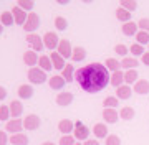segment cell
<instances>
[{
	"label": "cell",
	"instance_id": "cell-1",
	"mask_svg": "<svg viewBox=\"0 0 149 145\" xmlns=\"http://www.w3.org/2000/svg\"><path fill=\"white\" fill-rule=\"evenodd\" d=\"M111 73L106 69V66L101 63H91L74 73V81L78 82V86L85 92H100L101 89L109 84Z\"/></svg>",
	"mask_w": 149,
	"mask_h": 145
},
{
	"label": "cell",
	"instance_id": "cell-2",
	"mask_svg": "<svg viewBox=\"0 0 149 145\" xmlns=\"http://www.w3.org/2000/svg\"><path fill=\"white\" fill-rule=\"evenodd\" d=\"M27 76H28V81H30L32 84H43V82L47 81V73H45L42 68H38V66L30 68Z\"/></svg>",
	"mask_w": 149,
	"mask_h": 145
},
{
	"label": "cell",
	"instance_id": "cell-3",
	"mask_svg": "<svg viewBox=\"0 0 149 145\" xmlns=\"http://www.w3.org/2000/svg\"><path fill=\"white\" fill-rule=\"evenodd\" d=\"M38 27H40V16H38V13L28 12L27 22L23 23V30L27 33H33L35 30H38Z\"/></svg>",
	"mask_w": 149,
	"mask_h": 145
},
{
	"label": "cell",
	"instance_id": "cell-4",
	"mask_svg": "<svg viewBox=\"0 0 149 145\" xmlns=\"http://www.w3.org/2000/svg\"><path fill=\"white\" fill-rule=\"evenodd\" d=\"M88 135H90V129H88L81 120H76V122H74L73 137L80 142V140H88Z\"/></svg>",
	"mask_w": 149,
	"mask_h": 145
},
{
	"label": "cell",
	"instance_id": "cell-5",
	"mask_svg": "<svg viewBox=\"0 0 149 145\" xmlns=\"http://www.w3.org/2000/svg\"><path fill=\"white\" fill-rule=\"evenodd\" d=\"M58 43H60V38L56 33H52V32H47L45 36H43V45L45 48H48L50 51H55L58 48Z\"/></svg>",
	"mask_w": 149,
	"mask_h": 145
},
{
	"label": "cell",
	"instance_id": "cell-6",
	"mask_svg": "<svg viewBox=\"0 0 149 145\" xmlns=\"http://www.w3.org/2000/svg\"><path fill=\"white\" fill-rule=\"evenodd\" d=\"M40 124H42V120H40V117H38L37 114H28V115H25V119H23V129L37 130L38 127H40Z\"/></svg>",
	"mask_w": 149,
	"mask_h": 145
},
{
	"label": "cell",
	"instance_id": "cell-7",
	"mask_svg": "<svg viewBox=\"0 0 149 145\" xmlns=\"http://www.w3.org/2000/svg\"><path fill=\"white\" fill-rule=\"evenodd\" d=\"M23 130V120L22 119H10L8 122H5V132L8 134H18Z\"/></svg>",
	"mask_w": 149,
	"mask_h": 145
},
{
	"label": "cell",
	"instance_id": "cell-8",
	"mask_svg": "<svg viewBox=\"0 0 149 145\" xmlns=\"http://www.w3.org/2000/svg\"><path fill=\"white\" fill-rule=\"evenodd\" d=\"M27 43L32 46L33 51H42L45 48V45H43V38H40L37 33H28L27 35Z\"/></svg>",
	"mask_w": 149,
	"mask_h": 145
},
{
	"label": "cell",
	"instance_id": "cell-9",
	"mask_svg": "<svg viewBox=\"0 0 149 145\" xmlns=\"http://www.w3.org/2000/svg\"><path fill=\"white\" fill-rule=\"evenodd\" d=\"M56 51H58L61 56H63L65 59H71V53H73V46H71V43H70L68 40H60L58 43V48H56Z\"/></svg>",
	"mask_w": 149,
	"mask_h": 145
},
{
	"label": "cell",
	"instance_id": "cell-10",
	"mask_svg": "<svg viewBox=\"0 0 149 145\" xmlns=\"http://www.w3.org/2000/svg\"><path fill=\"white\" fill-rule=\"evenodd\" d=\"M12 15H13V20H15L17 25H22L23 27V23L27 22V16H28V12H25L23 8H20V7L17 5L12 8Z\"/></svg>",
	"mask_w": 149,
	"mask_h": 145
},
{
	"label": "cell",
	"instance_id": "cell-11",
	"mask_svg": "<svg viewBox=\"0 0 149 145\" xmlns=\"http://www.w3.org/2000/svg\"><path fill=\"white\" fill-rule=\"evenodd\" d=\"M50 59H52V65H53L55 69L58 71H63V68L66 66V63H65V58L61 56V54L55 49V51H52V54H50Z\"/></svg>",
	"mask_w": 149,
	"mask_h": 145
},
{
	"label": "cell",
	"instance_id": "cell-12",
	"mask_svg": "<svg viewBox=\"0 0 149 145\" xmlns=\"http://www.w3.org/2000/svg\"><path fill=\"white\" fill-rule=\"evenodd\" d=\"M8 109H10L12 119H20V115L23 114V104H22V101H12L8 104Z\"/></svg>",
	"mask_w": 149,
	"mask_h": 145
},
{
	"label": "cell",
	"instance_id": "cell-13",
	"mask_svg": "<svg viewBox=\"0 0 149 145\" xmlns=\"http://www.w3.org/2000/svg\"><path fill=\"white\" fill-rule=\"evenodd\" d=\"M38 54L37 51H33V49H27L25 53H23V63L27 66H30V68H33V66L38 65Z\"/></svg>",
	"mask_w": 149,
	"mask_h": 145
},
{
	"label": "cell",
	"instance_id": "cell-14",
	"mask_svg": "<svg viewBox=\"0 0 149 145\" xmlns=\"http://www.w3.org/2000/svg\"><path fill=\"white\" fill-rule=\"evenodd\" d=\"M65 82L66 81H65V78L61 74H55L48 79V86L52 87V89H55V91H61L65 86Z\"/></svg>",
	"mask_w": 149,
	"mask_h": 145
},
{
	"label": "cell",
	"instance_id": "cell-15",
	"mask_svg": "<svg viewBox=\"0 0 149 145\" xmlns=\"http://www.w3.org/2000/svg\"><path fill=\"white\" fill-rule=\"evenodd\" d=\"M58 130L61 132L63 135H70V134H73V130H74V122H71L70 119H61L58 122Z\"/></svg>",
	"mask_w": 149,
	"mask_h": 145
},
{
	"label": "cell",
	"instance_id": "cell-16",
	"mask_svg": "<svg viewBox=\"0 0 149 145\" xmlns=\"http://www.w3.org/2000/svg\"><path fill=\"white\" fill-rule=\"evenodd\" d=\"M133 92L136 94H148L149 92V81L148 79H138L136 82L133 84Z\"/></svg>",
	"mask_w": 149,
	"mask_h": 145
},
{
	"label": "cell",
	"instance_id": "cell-17",
	"mask_svg": "<svg viewBox=\"0 0 149 145\" xmlns=\"http://www.w3.org/2000/svg\"><path fill=\"white\" fill-rule=\"evenodd\" d=\"M103 119H104V122H108V124L118 122V119H119V112H118V109L106 107L104 111H103Z\"/></svg>",
	"mask_w": 149,
	"mask_h": 145
},
{
	"label": "cell",
	"instance_id": "cell-18",
	"mask_svg": "<svg viewBox=\"0 0 149 145\" xmlns=\"http://www.w3.org/2000/svg\"><path fill=\"white\" fill-rule=\"evenodd\" d=\"M73 102V94L68 91H61L58 92V96H56V104L58 106H61V107H65V106H70Z\"/></svg>",
	"mask_w": 149,
	"mask_h": 145
},
{
	"label": "cell",
	"instance_id": "cell-19",
	"mask_svg": "<svg viewBox=\"0 0 149 145\" xmlns=\"http://www.w3.org/2000/svg\"><path fill=\"white\" fill-rule=\"evenodd\" d=\"M93 135H95L96 139H106L108 135V125L104 124H95V127H93Z\"/></svg>",
	"mask_w": 149,
	"mask_h": 145
},
{
	"label": "cell",
	"instance_id": "cell-20",
	"mask_svg": "<svg viewBox=\"0 0 149 145\" xmlns=\"http://www.w3.org/2000/svg\"><path fill=\"white\" fill-rule=\"evenodd\" d=\"M109 84L114 87H119L124 84V71H116V73H111V79H109Z\"/></svg>",
	"mask_w": 149,
	"mask_h": 145
},
{
	"label": "cell",
	"instance_id": "cell-21",
	"mask_svg": "<svg viewBox=\"0 0 149 145\" xmlns=\"http://www.w3.org/2000/svg\"><path fill=\"white\" fill-rule=\"evenodd\" d=\"M121 30H123V33H124V35H128V36H131V35H134V36H136V33L139 32L138 23H136V22H126V23H123Z\"/></svg>",
	"mask_w": 149,
	"mask_h": 145
},
{
	"label": "cell",
	"instance_id": "cell-22",
	"mask_svg": "<svg viewBox=\"0 0 149 145\" xmlns=\"http://www.w3.org/2000/svg\"><path fill=\"white\" fill-rule=\"evenodd\" d=\"M74 73H76L74 66L71 65V63H66V66H65L63 71H61V76L65 78L66 82H71V81H74Z\"/></svg>",
	"mask_w": 149,
	"mask_h": 145
},
{
	"label": "cell",
	"instance_id": "cell-23",
	"mask_svg": "<svg viewBox=\"0 0 149 145\" xmlns=\"http://www.w3.org/2000/svg\"><path fill=\"white\" fill-rule=\"evenodd\" d=\"M131 94H133V89H131V86H128V84H123V86L116 87V97L118 99H129Z\"/></svg>",
	"mask_w": 149,
	"mask_h": 145
},
{
	"label": "cell",
	"instance_id": "cell-24",
	"mask_svg": "<svg viewBox=\"0 0 149 145\" xmlns=\"http://www.w3.org/2000/svg\"><path fill=\"white\" fill-rule=\"evenodd\" d=\"M12 145H28V137L23 132H18V134H13L8 140Z\"/></svg>",
	"mask_w": 149,
	"mask_h": 145
},
{
	"label": "cell",
	"instance_id": "cell-25",
	"mask_svg": "<svg viewBox=\"0 0 149 145\" xmlns=\"http://www.w3.org/2000/svg\"><path fill=\"white\" fill-rule=\"evenodd\" d=\"M86 58V49L83 46H73V53H71V61L78 63Z\"/></svg>",
	"mask_w": 149,
	"mask_h": 145
},
{
	"label": "cell",
	"instance_id": "cell-26",
	"mask_svg": "<svg viewBox=\"0 0 149 145\" xmlns=\"http://www.w3.org/2000/svg\"><path fill=\"white\" fill-rule=\"evenodd\" d=\"M139 65V61L136 58H129V56H126V58H123L121 59V68L124 71H128V69H136V66Z\"/></svg>",
	"mask_w": 149,
	"mask_h": 145
},
{
	"label": "cell",
	"instance_id": "cell-27",
	"mask_svg": "<svg viewBox=\"0 0 149 145\" xmlns=\"http://www.w3.org/2000/svg\"><path fill=\"white\" fill-rule=\"evenodd\" d=\"M33 96V87L30 84H22L18 87V97L20 99H30Z\"/></svg>",
	"mask_w": 149,
	"mask_h": 145
},
{
	"label": "cell",
	"instance_id": "cell-28",
	"mask_svg": "<svg viewBox=\"0 0 149 145\" xmlns=\"http://www.w3.org/2000/svg\"><path fill=\"white\" fill-rule=\"evenodd\" d=\"M104 66H106V69L109 71V73H116V71L121 69V61H118V59H114V58H108L106 61H104Z\"/></svg>",
	"mask_w": 149,
	"mask_h": 145
},
{
	"label": "cell",
	"instance_id": "cell-29",
	"mask_svg": "<svg viewBox=\"0 0 149 145\" xmlns=\"http://www.w3.org/2000/svg\"><path fill=\"white\" fill-rule=\"evenodd\" d=\"M38 68H42L45 73H47V71H52L53 65H52V59H50V56L42 54V56H40V59H38Z\"/></svg>",
	"mask_w": 149,
	"mask_h": 145
},
{
	"label": "cell",
	"instance_id": "cell-30",
	"mask_svg": "<svg viewBox=\"0 0 149 145\" xmlns=\"http://www.w3.org/2000/svg\"><path fill=\"white\" fill-rule=\"evenodd\" d=\"M116 18L123 23L131 22V12H128L126 8H123V7H118L116 8Z\"/></svg>",
	"mask_w": 149,
	"mask_h": 145
},
{
	"label": "cell",
	"instance_id": "cell-31",
	"mask_svg": "<svg viewBox=\"0 0 149 145\" xmlns=\"http://www.w3.org/2000/svg\"><path fill=\"white\" fill-rule=\"evenodd\" d=\"M138 71L136 69H128L124 71V84H128V86H131V84H134L136 81H138Z\"/></svg>",
	"mask_w": 149,
	"mask_h": 145
},
{
	"label": "cell",
	"instance_id": "cell-32",
	"mask_svg": "<svg viewBox=\"0 0 149 145\" xmlns=\"http://www.w3.org/2000/svg\"><path fill=\"white\" fill-rule=\"evenodd\" d=\"M134 115H136V112H134V109L129 107V106H124V107H121V111H119V119H123V120H131V119H134Z\"/></svg>",
	"mask_w": 149,
	"mask_h": 145
},
{
	"label": "cell",
	"instance_id": "cell-33",
	"mask_svg": "<svg viewBox=\"0 0 149 145\" xmlns=\"http://www.w3.org/2000/svg\"><path fill=\"white\" fill-rule=\"evenodd\" d=\"M119 7H123V8H126L128 12L133 13L138 8V0H119Z\"/></svg>",
	"mask_w": 149,
	"mask_h": 145
},
{
	"label": "cell",
	"instance_id": "cell-34",
	"mask_svg": "<svg viewBox=\"0 0 149 145\" xmlns=\"http://www.w3.org/2000/svg\"><path fill=\"white\" fill-rule=\"evenodd\" d=\"M0 22H2L3 27H10L12 23H15L12 12H2V15H0Z\"/></svg>",
	"mask_w": 149,
	"mask_h": 145
},
{
	"label": "cell",
	"instance_id": "cell-35",
	"mask_svg": "<svg viewBox=\"0 0 149 145\" xmlns=\"http://www.w3.org/2000/svg\"><path fill=\"white\" fill-rule=\"evenodd\" d=\"M136 43L143 45V46L149 45V33L148 32H143V30H139V32L136 33Z\"/></svg>",
	"mask_w": 149,
	"mask_h": 145
},
{
	"label": "cell",
	"instance_id": "cell-36",
	"mask_svg": "<svg viewBox=\"0 0 149 145\" xmlns=\"http://www.w3.org/2000/svg\"><path fill=\"white\" fill-rule=\"evenodd\" d=\"M118 102H119V99H118L116 96H108L104 101H103V107H111V109H116L118 107Z\"/></svg>",
	"mask_w": 149,
	"mask_h": 145
},
{
	"label": "cell",
	"instance_id": "cell-37",
	"mask_svg": "<svg viewBox=\"0 0 149 145\" xmlns=\"http://www.w3.org/2000/svg\"><path fill=\"white\" fill-rule=\"evenodd\" d=\"M55 28L58 32H65L68 28V20H65V16H56L55 18Z\"/></svg>",
	"mask_w": 149,
	"mask_h": 145
},
{
	"label": "cell",
	"instance_id": "cell-38",
	"mask_svg": "<svg viewBox=\"0 0 149 145\" xmlns=\"http://www.w3.org/2000/svg\"><path fill=\"white\" fill-rule=\"evenodd\" d=\"M129 51H131V54H133L134 58H138V56H143L144 54V46L139 43H134L129 46Z\"/></svg>",
	"mask_w": 149,
	"mask_h": 145
},
{
	"label": "cell",
	"instance_id": "cell-39",
	"mask_svg": "<svg viewBox=\"0 0 149 145\" xmlns=\"http://www.w3.org/2000/svg\"><path fill=\"white\" fill-rule=\"evenodd\" d=\"M17 5L20 7V8H23L25 12H32L35 2L33 0H17Z\"/></svg>",
	"mask_w": 149,
	"mask_h": 145
},
{
	"label": "cell",
	"instance_id": "cell-40",
	"mask_svg": "<svg viewBox=\"0 0 149 145\" xmlns=\"http://www.w3.org/2000/svg\"><path fill=\"white\" fill-rule=\"evenodd\" d=\"M10 120V109L8 106H0V122H8Z\"/></svg>",
	"mask_w": 149,
	"mask_h": 145
},
{
	"label": "cell",
	"instance_id": "cell-41",
	"mask_svg": "<svg viewBox=\"0 0 149 145\" xmlns=\"http://www.w3.org/2000/svg\"><path fill=\"white\" fill-rule=\"evenodd\" d=\"M58 144H60V145H74V144H76V139L73 137V134L61 135V139H60Z\"/></svg>",
	"mask_w": 149,
	"mask_h": 145
},
{
	"label": "cell",
	"instance_id": "cell-42",
	"mask_svg": "<svg viewBox=\"0 0 149 145\" xmlns=\"http://www.w3.org/2000/svg\"><path fill=\"white\" fill-rule=\"evenodd\" d=\"M104 145H121V139L114 134H109L104 139Z\"/></svg>",
	"mask_w": 149,
	"mask_h": 145
},
{
	"label": "cell",
	"instance_id": "cell-43",
	"mask_svg": "<svg viewBox=\"0 0 149 145\" xmlns=\"http://www.w3.org/2000/svg\"><path fill=\"white\" fill-rule=\"evenodd\" d=\"M114 51H116L119 56H123V58H126L129 53V46H126V45H116L114 46Z\"/></svg>",
	"mask_w": 149,
	"mask_h": 145
},
{
	"label": "cell",
	"instance_id": "cell-44",
	"mask_svg": "<svg viewBox=\"0 0 149 145\" xmlns=\"http://www.w3.org/2000/svg\"><path fill=\"white\" fill-rule=\"evenodd\" d=\"M138 28L143 30V32H148L149 33V18H141L138 22Z\"/></svg>",
	"mask_w": 149,
	"mask_h": 145
},
{
	"label": "cell",
	"instance_id": "cell-45",
	"mask_svg": "<svg viewBox=\"0 0 149 145\" xmlns=\"http://www.w3.org/2000/svg\"><path fill=\"white\" fill-rule=\"evenodd\" d=\"M8 135H7L5 130H0V145H7L8 144Z\"/></svg>",
	"mask_w": 149,
	"mask_h": 145
},
{
	"label": "cell",
	"instance_id": "cell-46",
	"mask_svg": "<svg viewBox=\"0 0 149 145\" xmlns=\"http://www.w3.org/2000/svg\"><path fill=\"white\" fill-rule=\"evenodd\" d=\"M141 61H143V65L149 66V51H144V54L141 56Z\"/></svg>",
	"mask_w": 149,
	"mask_h": 145
},
{
	"label": "cell",
	"instance_id": "cell-47",
	"mask_svg": "<svg viewBox=\"0 0 149 145\" xmlns=\"http://www.w3.org/2000/svg\"><path fill=\"white\" fill-rule=\"evenodd\" d=\"M83 145H100V142H98L96 139H88V140L83 142Z\"/></svg>",
	"mask_w": 149,
	"mask_h": 145
},
{
	"label": "cell",
	"instance_id": "cell-48",
	"mask_svg": "<svg viewBox=\"0 0 149 145\" xmlns=\"http://www.w3.org/2000/svg\"><path fill=\"white\" fill-rule=\"evenodd\" d=\"M7 97V89L3 86H0V101H2V99H5Z\"/></svg>",
	"mask_w": 149,
	"mask_h": 145
},
{
	"label": "cell",
	"instance_id": "cell-49",
	"mask_svg": "<svg viewBox=\"0 0 149 145\" xmlns=\"http://www.w3.org/2000/svg\"><path fill=\"white\" fill-rule=\"evenodd\" d=\"M56 3H60V5H66V3H70V0H55Z\"/></svg>",
	"mask_w": 149,
	"mask_h": 145
},
{
	"label": "cell",
	"instance_id": "cell-50",
	"mask_svg": "<svg viewBox=\"0 0 149 145\" xmlns=\"http://www.w3.org/2000/svg\"><path fill=\"white\" fill-rule=\"evenodd\" d=\"M42 145H55V144H53V142H43Z\"/></svg>",
	"mask_w": 149,
	"mask_h": 145
},
{
	"label": "cell",
	"instance_id": "cell-51",
	"mask_svg": "<svg viewBox=\"0 0 149 145\" xmlns=\"http://www.w3.org/2000/svg\"><path fill=\"white\" fill-rule=\"evenodd\" d=\"M0 33H3V25H2V22H0Z\"/></svg>",
	"mask_w": 149,
	"mask_h": 145
},
{
	"label": "cell",
	"instance_id": "cell-52",
	"mask_svg": "<svg viewBox=\"0 0 149 145\" xmlns=\"http://www.w3.org/2000/svg\"><path fill=\"white\" fill-rule=\"evenodd\" d=\"M83 2H85V3H91V2H93V0H83Z\"/></svg>",
	"mask_w": 149,
	"mask_h": 145
},
{
	"label": "cell",
	"instance_id": "cell-53",
	"mask_svg": "<svg viewBox=\"0 0 149 145\" xmlns=\"http://www.w3.org/2000/svg\"><path fill=\"white\" fill-rule=\"evenodd\" d=\"M74 145H83V144H81V142H76V144H74Z\"/></svg>",
	"mask_w": 149,
	"mask_h": 145
},
{
	"label": "cell",
	"instance_id": "cell-54",
	"mask_svg": "<svg viewBox=\"0 0 149 145\" xmlns=\"http://www.w3.org/2000/svg\"><path fill=\"white\" fill-rule=\"evenodd\" d=\"M148 46H149V45H148Z\"/></svg>",
	"mask_w": 149,
	"mask_h": 145
}]
</instances>
